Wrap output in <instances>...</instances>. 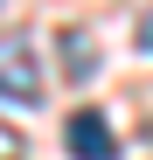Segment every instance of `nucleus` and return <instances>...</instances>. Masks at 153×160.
Here are the masks:
<instances>
[{"label":"nucleus","mask_w":153,"mask_h":160,"mask_svg":"<svg viewBox=\"0 0 153 160\" xmlns=\"http://www.w3.org/2000/svg\"><path fill=\"white\" fill-rule=\"evenodd\" d=\"M0 98L7 104H21V112H28V104H42V70H35V42L28 35H0Z\"/></svg>","instance_id":"nucleus-1"},{"label":"nucleus","mask_w":153,"mask_h":160,"mask_svg":"<svg viewBox=\"0 0 153 160\" xmlns=\"http://www.w3.org/2000/svg\"><path fill=\"white\" fill-rule=\"evenodd\" d=\"M63 153H70V160H118V132H111V118H105V112H70V125H63Z\"/></svg>","instance_id":"nucleus-2"},{"label":"nucleus","mask_w":153,"mask_h":160,"mask_svg":"<svg viewBox=\"0 0 153 160\" xmlns=\"http://www.w3.org/2000/svg\"><path fill=\"white\" fill-rule=\"evenodd\" d=\"M56 42H63V70L76 77V84H84V77H97V35H91V28H63Z\"/></svg>","instance_id":"nucleus-3"},{"label":"nucleus","mask_w":153,"mask_h":160,"mask_svg":"<svg viewBox=\"0 0 153 160\" xmlns=\"http://www.w3.org/2000/svg\"><path fill=\"white\" fill-rule=\"evenodd\" d=\"M0 160H28V139H21L14 125H0Z\"/></svg>","instance_id":"nucleus-4"},{"label":"nucleus","mask_w":153,"mask_h":160,"mask_svg":"<svg viewBox=\"0 0 153 160\" xmlns=\"http://www.w3.org/2000/svg\"><path fill=\"white\" fill-rule=\"evenodd\" d=\"M132 42H139L146 56H153V7H146V21H139V28H132Z\"/></svg>","instance_id":"nucleus-5"}]
</instances>
